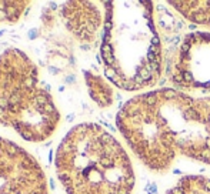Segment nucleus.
Returning <instances> with one entry per match:
<instances>
[{"instance_id": "f257e3e1", "label": "nucleus", "mask_w": 210, "mask_h": 194, "mask_svg": "<svg viewBox=\"0 0 210 194\" xmlns=\"http://www.w3.org/2000/svg\"><path fill=\"white\" fill-rule=\"evenodd\" d=\"M116 124L151 171L166 173L179 156L210 166V97L174 89L142 93L124 103Z\"/></svg>"}, {"instance_id": "f03ea898", "label": "nucleus", "mask_w": 210, "mask_h": 194, "mask_svg": "<svg viewBox=\"0 0 210 194\" xmlns=\"http://www.w3.org/2000/svg\"><path fill=\"white\" fill-rule=\"evenodd\" d=\"M100 56L109 81L126 92L156 86L163 50L151 2H106Z\"/></svg>"}, {"instance_id": "7ed1b4c3", "label": "nucleus", "mask_w": 210, "mask_h": 194, "mask_svg": "<svg viewBox=\"0 0 210 194\" xmlns=\"http://www.w3.org/2000/svg\"><path fill=\"white\" fill-rule=\"evenodd\" d=\"M54 166L66 194H132L135 189L129 154L99 124L70 130L57 147Z\"/></svg>"}, {"instance_id": "20e7f679", "label": "nucleus", "mask_w": 210, "mask_h": 194, "mask_svg": "<svg viewBox=\"0 0 210 194\" xmlns=\"http://www.w3.org/2000/svg\"><path fill=\"white\" fill-rule=\"evenodd\" d=\"M0 124L32 143L50 139L60 124L59 108L34 61L19 48L0 54Z\"/></svg>"}, {"instance_id": "39448f33", "label": "nucleus", "mask_w": 210, "mask_h": 194, "mask_svg": "<svg viewBox=\"0 0 210 194\" xmlns=\"http://www.w3.org/2000/svg\"><path fill=\"white\" fill-rule=\"evenodd\" d=\"M169 79L179 92L210 93V33L193 32L184 36Z\"/></svg>"}, {"instance_id": "423d86ee", "label": "nucleus", "mask_w": 210, "mask_h": 194, "mask_svg": "<svg viewBox=\"0 0 210 194\" xmlns=\"http://www.w3.org/2000/svg\"><path fill=\"white\" fill-rule=\"evenodd\" d=\"M0 194H49L43 167L19 144L0 137Z\"/></svg>"}, {"instance_id": "0eeeda50", "label": "nucleus", "mask_w": 210, "mask_h": 194, "mask_svg": "<svg viewBox=\"0 0 210 194\" xmlns=\"http://www.w3.org/2000/svg\"><path fill=\"white\" fill-rule=\"evenodd\" d=\"M62 19L73 37L86 44L94 43L104 26V16L93 2H67L62 6Z\"/></svg>"}, {"instance_id": "6e6552de", "label": "nucleus", "mask_w": 210, "mask_h": 194, "mask_svg": "<svg viewBox=\"0 0 210 194\" xmlns=\"http://www.w3.org/2000/svg\"><path fill=\"white\" fill-rule=\"evenodd\" d=\"M84 81H86L87 92L92 97V100L99 107L107 108L114 103V90L104 77L93 71H86Z\"/></svg>"}, {"instance_id": "1a4fd4ad", "label": "nucleus", "mask_w": 210, "mask_h": 194, "mask_svg": "<svg viewBox=\"0 0 210 194\" xmlns=\"http://www.w3.org/2000/svg\"><path fill=\"white\" fill-rule=\"evenodd\" d=\"M169 5L174 7L182 16L192 22L193 24L210 29V2H169Z\"/></svg>"}, {"instance_id": "9d476101", "label": "nucleus", "mask_w": 210, "mask_h": 194, "mask_svg": "<svg viewBox=\"0 0 210 194\" xmlns=\"http://www.w3.org/2000/svg\"><path fill=\"white\" fill-rule=\"evenodd\" d=\"M167 194H210V178L205 176H183Z\"/></svg>"}, {"instance_id": "9b49d317", "label": "nucleus", "mask_w": 210, "mask_h": 194, "mask_svg": "<svg viewBox=\"0 0 210 194\" xmlns=\"http://www.w3.org/2000/svg\"><path fill=\"white\" fill-rule=\"evenodd\" d=\"M32 5L30 2H2L0 0V23H16Z\"/></svg>"}]
</instances>
